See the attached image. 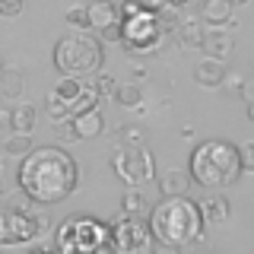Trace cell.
Segmentation results:
<instances>
[{
    "label": "cell",
    "mask_w": 254,
    "mask_h": 254,
    "mask_svg": "<svg viewBox=\"0 0 254 254\" xmlns=\"http://www.w3.org/2000/svg\"><path fill=\"white\" fill-rule=\"evenodd\" d=\"M86 16H89V32H99L121 19L118 13V0H89L86 3Z\"/></svg>",
    "instance_id": "obj_11"
},
{
    "label": "cell",
    "mask_w": 254,
    "mask_h": 254,
    "mask_svg": "<svg viewBox=\"0 0 254 254\" xmlns=\"http://www.w3.org/2000/svg\"><path fill=\"white\" fill-rule=\"evenodd\" d=\"M45 111H48V118H51V121H64V118H70V108H67V102H61L58 95H51V92H48Z\"/></svg>",
    "instance_id": "obj_25"
},
{
    "label": "cell",
    "mask_w": 254,
    "mask_h": 254,
    "mask_svg": "<svg viewBox=\"0 0 254 254\" xmlns=\"http://www.w3.org/2000/svg\"><path fill=\"white\" fill-rule=\"evenodd\" d=\"M197 210H200V219L206 222V226H222V222L232 216V203H229L222 194L203 197V200L197 203Z\"/></svg>",
    "instance_id": "obj_12"
},
{
    "label": "cell",
    "mask_w": 254,
    "mask_h": 254,
    "mask_svg": "<svg viewBox=\"0 0 254 254\" xmlns=\"http://www.w3.org/2000/svg\"><path fill=\"white\" fill-rule=\"evenodd\" d=\"M35 121H38V108L29 105V102L10 108V130H16V133H32V130H35Z\"/></svg>",
    "instance_id": "obj_16"
},
{
    "label": "cell",
    "mask_w": 254,
    "mask_h": 254,
    "mask_svg": "<svg viewBox=\"0 0 254 254\" xmlns=\"http://www.w3.org/2000/svg\"><path fill=\"white\" fill-rule=\"evenodd\" d=\"M54 248L64 254H99L111 251L108 242V222L95 216H67L58 229Z\"/></svg>",
    "instance_id": "obj_5"
},
{
    "label": "cell",
    "mask_w": 254,
    "mask_h": 254,
    "mask_svg": "<svg viewBox=\"0 0 254 254\" xmlns=\"http://www.w3.org/2000/svg\"><path fill=\"white\" fill-rule=\"evenodd\" d=\"M111 169H115V175L127 188H140L156 178V159L143 143H127L124 149H115Z\"/></svg>",
    "instance_id": "obj_7"
},
{
    "label": "cell",
    "mask_w": 254,
    "mask_h": 254,
    "mask_svg": "<svg viewBox=\"0 0 254 254\" xmlns=\"http://www.w3.org/2000/svg\"><path fill=\"white\" fill-rule=\"evenodd\" d=\"M143 210H146V197H143L137 188H127L124 197H121V213H133V216H140Z\"/></svg>",
    "instance_id": "obj_24"
},
{
    "label": "cell",
    "mask_w": 254,
    "mask_h": 254,
    "mask_svg": "<svg viewBox=\"0 0 254 254\" xmlns=\"http://www.w3.org/2000/svg\"><path fill=\"white\" fill-rule=\"evenodd\" d=\"M146 226H149V235L169 251L200 242V232H203L197 200H190L188 194H172L162 203H156L146 216Z\"/></svg>",
    "instance_id": "obj_2"
},
{
    "label": "cell",
    "mask_w": 254,
    "mask_h": 254,
    "mask_svg": "<svg viewBox=\"0 0 254 254\" xmlns=\"http://www.w3.org/2000/svg\"><path fill=\"white\" fill-rule=\"evenodd\" d=\"M137 3L143 6V10H149V13H156L159 6H165V0H137Z\"/></svg>",
    "instance_id": "obj_33"
},
{
    "label": "cell",
    "mask_w": 254,
    "mask_h": 254,
    "mask_svg": "<svg viewBox=\"0 0 254 254\" xmlns=\"http://www.w3.org/2000/svg\"><path fill=\"white\" fill-rule=\"evenodd\" d=\"M16 185L32 203H64L79 188V162L61 146H32L19 159Z\"/></svg>",
    "instance_id": "obj_1"
},
{
    "label": "cell",
    "mask_w": 254,
    "mask_h": 254,
    "mask_svg": "<svg viewBox=\"0 0 254 254\" xmlns=\"http://www.w3.org/2000/svg\"><path fill=\"white\" fill-rule=\"evenodd\" d=\"M108 242H111V251L133 254V251H146L153 235H149L146 219L133 216V213H121L115 222H108Z\"/></svg>",
    "instance_id": "obj_8"
},
{
    "label": "cell",
    "mask_w": 254,
    "mask_h": 254,
    "mask_svg": "<svg viewBox=\"0 0 254 254\" xmlns=\"http://www.w3.org/2000/svg\"><path fill=\"white\" fill-rule=\"evenodd\" d=\"M0 194H3V188H0Z\"/></svg>",
    "instance_id": "obj_37"
},
{
    "label": "cell",
    "mask_w": 254,
    "mask_h": 254,
    "mask_svg": "<svg viewBox=\"0 0 254 254\" xmlns=\"http://www.w3.org/2000/svg\"><path fill=\"white\" fill-rule=\"evenodd\" d=\"M169 6H175V10H181V6H190V3H197V0H165Z\"/></svg>",
    "instance_id": "obj_34"
},
{
    "label": "cell",
    "mask_w": 254,
    "mask_h": 254,
    "mask_svg": "<svg viewBox=\"0 0 254 254\" xmlns=\"http://www.w3.org/2000/svg\"><path fill=\"white\" fill-rule=\"evenodd\" d=\"M251 0H232V6H248Z\"/></svg>",
    "instance_id": "obj_36"
},
{
    "label": "cell",
    "mask_w": 254,
    "mask_h": 254,
    "mask_svg": "<svg viewBox=\"0 0 254 254\" xmlns=\"http://www.w3.org/2000/svg\"><path fill=\"white\" fill-rule=\"evenodd\" d=\"M0 67H3V64H0Z\"/></svg>",
    "instance_id": "obj_38"
},
{
    "label": "cell",
    "mask_w": 254,
    "mask_h": 254,
    "mask_svg": "<svg viewBox=\"0 0 254 254\" xmlns=\"http://www.w3.org/2000/svg\"><path fill=\"white\" fill-rule=\"evenodd\" d=\"M64 19H67V26L89 32V16H86V6H73V10H67V13H64Z\"/></svg>",
    "instance_id": "obj_26"
},
{
    "label": "cell",
    "mask_w": 254,
    "mask_h": 254,
    "mask_svg": "<svg viewBox=\"0 0 254 254\" xmlns=\"http://www.w3.org/2000/svg\"><path fill=\"white\" fill-rule=\"evenodd\" d=\"M175 32H178V42L188 45V48H200L206 29H203V19H194V16H188V19H181L178 26H175Z\"/></svg>",
    "instance_id": "obj_18"
},
{
    "label": "cell",
    "mask_w": 254,
    "mask_h": 254,
    "mask_svg": "<svg viewBox=\"0 0 254 254\" xmlns=\"http://www.w3.org/2000/svg\"><path fill=\"white\" fill-rule=\"evenodd\" d=\"M118 38H121V26H118V22L99 29V42H118Z\"/></svg>",
    "instance_id": "obj_32"
},
{
    "label": "cell",
    "mask_w": 254,
    "mask_h": 254,
    "mask_svg": "<svg viewBox=\"0 0 254 254\" xmlns=\"http://www.w3.org/2000/svg\"><path fill=\"white\" fill-rule=\"evenodd\" d=\"M58 124V137L64 143H73L76 140V130H73V118H64V121H54Z\"/></svg>",
    "instance_id": "obj_29"
},
{
    "label": "cell",
    "mask_w": 254,
    "mask_h": 254,
    "mask_svg": "<svg viewBox=\"0 0 254 254\" xmlns=\"http://www.w3.org/2000/svg\"><path fill=\"white\" fill-rule=\"evenodd\" d=\"M32 146H35V143H32V133H16V130H13V137H6V140H3V156H10V159H22Z\"/></svg>",
    "instance_id": "obj_22"
},
{
    "label": "cell",
    "mask_w": 254,
    "mask_h": 254,
    "mask_svg": "<svg viewBox=\"0 0 254 254\" xmlns=\"http://www.w3.org/2000/svg\"><path fill=\"white\" fill-rule=\"evenodd\" d=\"M105 64V48L92 35H64L54 45V67L64 76H92Z\"/></svg>",
    "instance_id": "obj_4"
},
{
    "label": "cell",
    "mask_w": 254,
    "mask_h": 254,
    "mask_svg": "<svg viewBox=\"0 0 254 254\" xmlns=\"http://www.w3.org/2000/svg\"><path fill=\"white\" fill-rule=\"evenodd\" d=\"M121 140L124 143H146V130L140 124H124L121 127Z\"/></svg>",
    "instance_id": "obj_27"
},
{
    "label": "cell",
    "mask_w": 254,
    "mask_h": 254,
    "mask_svg": "<svg viewBox=\"0 0 254 254\" xmlns=\"http://www.w3.org/2000/svg\"><path fill=\"white\" fill-rule=\"evenodd\" d=\"M0 127H10V111L0 108Z\"/></svg>",
    "instance_id": "obj_35"
},
{
    "label": "cell",
    "mask_w": 254,
    "mask_h": 254,
    "mask_svg": "<svg viewBox=\"0 0 254 254\" xmlns=\"http://www.w3.org/2000/svg\"><path fill=\"white\" fill-rule=\"evenodd\" d=\"M38 235L35 216L19 206H6L0 210V245H29Z\"/></svg>",
    "instance_id": "obj_9"
},
{
    "label": "cell",
    "mask_w": 254,
    "mask_h": 254,
    "mask_svg": "<svg viewBox=\"0 0 254 254\" xmlns=\"http://www.w3.org/2000/svg\"><path fill=\"white\" fill-rule=\"evenodd\" d=\"M200 48L206 51V58H216V61H226L229 54L235 51V38L226 35V32H206Z\"/></svg>",
    "instance_id": "obj_15"
},
{
    "label": "cell",
    "mask_w": 254,
    "mask_h": 254,
    "mask_svg": "<svg viewBox=\"0 0 254 254\" xmlns=\"http://www.w3.org/2000/svg\"><path fill=\"white\" fill-rule=\"evenodd\" d=\"M26 92V76L16 67H0V95L3 99H19Z\"/></svg>",
    "instance_id": "obj_17"
},
{
    "label": "cell",
    "mask_w": 254,
    "mask_h": 254,
    "mask_svg": "<svg viewBox=\"0 0 254 254\" xmlns=\"http://www.w3.org/2000/svg\"><path fill=\"white\" fill-rule=\"evenodd\" d=\"M115 76H111V73H99V76H95V89H99V95H111V92H115Z\"/></svg>",
    "instance_id": "obj_31"
},
{
    "label": "cell",
    "mask_w": 254,
    "mask_h": 254,
    "mask_svg": "<svg viewBox=\"0 0 254 254\" xmlns=\"http://www.w3.org/2000/svg\"><path fill=\"white\" fill-rule=\"evenodd\" d=\"M73 118V130H76V140H92L105 130V118H102L99 108H89V111H79V115H70Z\"/></svg>",
    "instance_id": "obj_14"
},
{
    "label": "cell",
    "mask_w": 254,
    "mask_h": 254,
    "mask_svg": "<svg viewBox=\"0 0 254 254\" xmlns=\"http://www.w3.org/2000/svg\"><path fill=\"white\" fill-rule=\"evenodd\" d=\"M79 89H83V79H79V76H64L61 83L51 89V95H58V99L67 102V108H70V105H73V99L79 95Z\"/></svg>",
    "instance_id": "obj_23"
},
{
    "label": "cell",
    "mask_w": 254,
    "mask_h": 254,
    "mask_svg": "<svg viewBox=\"0 0 254 254\" xmlns=\"http://www.w3.org/2000/svg\"><path fill=\"white\" fill-rule=\"evenodd\" d=\"M238 159H242V169H245V172L254 169V143H251V140L238 146Z\"/></svg>",
    "instance_id": "obj_30"
},
{
    "label": "cell",
    "mask_w": 254,
    "mask_h": 254,
    "mask_svg": "<svg viewBox=\"0 0 254 254\" xmlns=\"http://www.w3.org/2000/svg\"><path fill=\"white\" fill-rule=\"evenodd\" d=\"M22 10H26V0H0V16L3 19H16Z\"/></svg>",
    "instance_id": "obj_28"
},
{
    "label": "cell",
    "mask_w": 254,
    "mask_h": 254,
    "mask_svg": "<svg viewBox=\"0 0 254 254\" xmlns=\"http://www.w3.org/2000/svg\"><path fill=\"white\" fill-rule=\"evenodd\" d=\"M235 6L232 0H203V10H200V19L206 26H216V29H235Z\"/></svg>",
    "instance_id": "obj_10"
},
{
    "label": "cell",
    "mask_w": 254,
    "mask_h": 254,
    "mask_svg": "<svg viewBox=\"0 0 254 254\" xmlns=\"http://www.w3.org/2000/svg\"><path fill=\"white\" fill-rule=\"evenodd\" d=\"M99 102H102V95H99V89H95V83H83V89H79V95L73 99V105H70V115L99 108Z\"/></svg>",
    "instance_id": "obj_20"
},
{
    "label": "cell",
    "mask_w": 254,
    "mask_h": 254,
    "mask_svg": "<svg viewBox=\"0 0 254 254\" xmlns=\"http://www.w3.org/2000/svg\"><path fill=\"white\" fill-rule=\"evenodd\" d=\"M188 185H190V175L181 172V169H169L159 178V190L162 197H172V194H188Z\"/></svg>",
    "instance_id": "obj_19"
},
{
    "label": "cell",
    "mask_w": 254,
    "mask_h": 254,
    "mask_svg": "<svg viewBox=\"0 0 254 254\" xmlns=\"http://www.w3.org/2000/svg\"><path fill=\"white\" fill-rule=\"evenodd\" d=\"M111 99H115V105H121V108H137L140 102H143L140 83H127V86H115V92H111Z\"/></svg>",
    "instance_id": "obj_21"
},
{
    "label": "cell",
    "mask_w": 254,
    "mask_h": 254,
    "mask_svg": "<svg viewBox=\"0 0 254 254\" xmlns=\"http://www.w3.org/2000/svg\"><path fill=\"white\" fill-rule=\"evenodd\" d=\"M226 61H216V58H203L200 64L194 67V83L203 86V89H216L222 86V79H226Z\"/></svg>",
    "instance_id": "obj_13"
},
{
    "label": "cell",
    "mask_w": 254,
    "mask_h": 254,
    "mask_svg": "<svg viewBox=\"0 0 254 254\" xmlns=\"http://www.w3.org/2000/svg\"><path fill=\"white\" fill-rule=\"evenodd\" d=\"M118 26H121L118 45H124L127 54H153L165 42V32L159 29L156 13L143 10L140 3L133 6V10H124L121 19H118Z\"/></svg>",
    "instance_id": "obj_6"
},
{
    "label": "cell",
    "mask_w": 254,
    "mask_h": 254,
    "mask_svg": "<svg viewBox=\"0 0 254 254\" xmlns=\"http://www.w3.org/2000/svg\"><path fill=\"white\" fill-rule=\"evenodd\" d=\"M188 172H190V181H197L200 188H210V190L229 188L245 175L242 159H238V146H232V143H226V140L197 143V146L190 149Z\"/></svg>",
    "instance_id": "obj_3"
}]
</instances>
